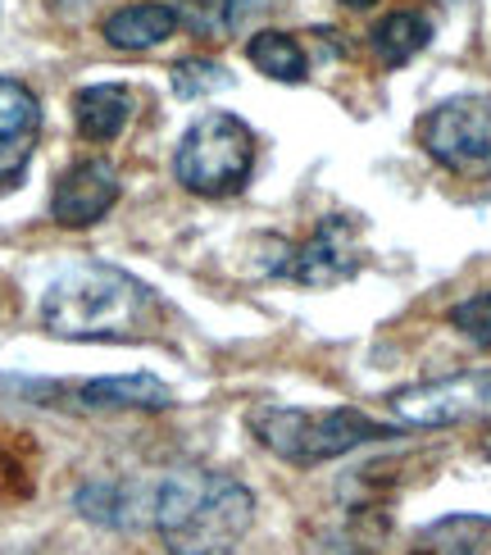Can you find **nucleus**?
Masks as SVG:
<instances>
[{"instance_id": "1", "label": "nucleus", "mask_w": 491, "mask_h": 555, "mask_svg": "<svg viewBox=\"0 0 491 555\" xmlns=\"http://www.w3.org/2000/svg\"><path fill=\"white\" fill-rule=\"evenodd\" d=\"M255 519L246 482L219 469H173L155 488L151 524L169 555H232Z\"/></svg>"}, {"instance_id": "2", "label": "nucleus", "mask_w": 491, "mask_h": 555, "mask_svg": "<svg viewBox=\"0 0 491 555\" xmlns=\"http://www.w3.org/2000/svg\"><path fill=\"white\" fill-rule=\"evenodd\" d=\"M155 319V292L114 264H78L60 273L41 296L46 333L64 341H132Z\"/></svg>"}, {"instance_id": "3", "label": "nucleus", "mask_w": 491, "mask_h": 555, "mask_svg": "<svg viewBox=\"0 0 491 555\" xmlns=\"http://www.w3.org/2000/svg\"><path fill=\"white\" fill-rule=\"evenodd\" d=\"M246 424L255 433V442L264 451H273L287 465H327L337 455H350L356 447L383 442V437H396V428L369 420L364 410H300V405H255L246 414Z\"/></svg>"}, {"instance_id": "4", "label": "nucleus", "mask_w": 491, "mask_h": 555, "mask_svg": "<svg viewBox=\"0 0 491 555\" xmlns=\"http://www.w3.org/2000/svg\"><path fill=\"white\" fill-rule=\"evenodd\" d=\"M255 165V132L237 114H205L182 132L173 151V178L196 196H232L246 188Z\"/></svg>"}, {"instance_id": "5", "label": "nucleus", "mask_w": 491, "mask_h": 555, "mask_svg": "<svg viewBox=\"0 0 491 555\" xmlns=\"http://www.w3.org/2000/svg\"><path fill=\"white\" fill-rule=\"evenodd\" d=\"M418 142L441 169L460 178H491V96H451L424 124Z\"/></svg>"}, {"instance_id": "6", "label": "nucleus", "mask_w": 491, "mask_h": 555, "mask_svg": "<svg viewBox=\"0 0 491 555\" xmlns=\"http://www.w3.org/2000/svg\"><path fill=\"white\" fill-rule=\"evenodd\" d=\"M391 410L410 428H451L469 420H491V369H469V374L405 387L391 397Z\"/></svg>"}, {"instance_id": "7", "label": "nucleus", "mask_w": 491, "mask_h": 555, "mask_svg": "<svg viewBox=\"0 0 491 555\" xmlns=\"http://www.w3.org/2000/svg\"><path fill=\"white\" fill-rule=\"evenodd\" d=\"M364 264V250H360V237H356V223L333 215L319 223V233L306 242V246H287V260H283V273L296 278L300 287H341L350 278L360 273Z\"/></svg>"}, {"instance_id": "8", "label": "nucleus", "mask_w": 491, "mask_h": 555, "mask_svg": "<svg viewBox=\"0 0 491 555\" xmlns=\"http://www.w3.org/2000/svg\"><path fill=\"white\" fill-rule=\"evenodd\" d=\"M114 201H119V169L109 159H78L55 182L51 215L64 228H91L114 210Z\"/></svg>"}, {"instance_id": "9", "label": "nucleus", "mask_w": 491, "mask_h": 555, "mask_svg": "<svg viewBox=\"0 0 491 555\" xmlns=\"http://www.w3.org/2000/svg\"><path fill=\"white\" fill-rule=\"evenodd\" d=\"M41 132V105L23 82L0 78V178H18Z\"/></svg>"}, {"instance_id": "10", "label": "nucleus", "mask_w": 491, "mask_h": 555, "mask_svg": "<svg viewBox=\"0 0 491 555\" xmlns=\"http://www.w3.org/2000/svg\"><path fill=\"white\" fill-rule=\"evenodd\" d=\"M74 397L87 410H169L178 397L169 383H159L151 374H124V378H91L82 383Z\"/></svg>"}, {"instance_id": "11", "label": "nucleus", "mask_w": 491, "mask_h": 555, "mask_svg": "<svg viewBox=\"0 0 491 555\" xmlns=\"http://www.w3.org/2000/svg\"><path fill=\"white\" fill-rule=\"evenodd\" d=\"M128 114H132V96L119 82H91L74 96V119L87 142H114L128 128Z\"/></svg>"}, {"instance_id": "12", "label": "nucleus", "mask_w": 491, "mask_h": 555, "mask_svg": "<svg viewBox=\"0 0 491 555\" xmlns=\"http://www.w3.org/2000/svg\"><path fill=\"white\" fill-rule=\"evenodd\" d=\"M178 33V10L169 5H124L105 18V41L114 51H155Z\"/></svg>"}, {"instance_id": "13", "label": "nucleus", "mask_w": 491, "mask_h": 555, "mask_svg": "<svg viewBox=\"0 0 491 555\" xmlns=\"http://www.w3.org/2000/svg\"><path fill=\"white\" fill-rule=\"evenodd\" d=\"M410 555H491V515H447L414 538Z\"/></svg>"}, {"instance_id": "14", "label": "nucleus", "mask_w": 491, "mask_h": 555, "mask_svg": "<svg viewBox=\"0 0 491 555\" xmlns=\"http://www.w3.org/2000/svg\"><path fill=\"white\" fill-rule=\"evenodd\" d=\"M428 41H432V23L414 10H396V14L378 18V28L369 33L373 55H378V64H387V68L410 64Z\"/></svg>"}, {"instance_id": "15", "label": "nucleus", "mask_w": 491, "mask_h": 555, "mask_svg": "<svg viewBox=\"0 0 491 555\" xmlns=\"http://www.w3.org/2000/svg\"><path fill=\"white\" fill-rule=\"evenodd\" d=\"M246 55L273 82H306V74H310L306 51H300V41L287 37V33H255L250 46H246Z\"/></svg>"}, {"instance_id": "16", "label": "nucleus", "mask_w": 491, "mask_h": 555, "mask_svg": "<svg viewBox=\"0 0 491 555\" xmlns=\"http://www.w3.org/2000/svg\"><path fill=\"white\" fill-rule=\"evenodd\" d=\"M78 511L91 524H105V528H132V488L124 482H91V488L78 492Z\"/></svg>"}, {"instance_id": "17", "label": "nucleus", "mask_w": 491, "mask_h": 555, "mask_svg": "<svg viewBox=\"0 0 491 555\" xmlns=\"http://www.w3.org/2000/svg\"><path fill=\"white\" fill-rule=\"evenodd\" d=\"M169 82H173V96L196 101V96H209V91L232 87V74H228L219 60H178Z\"/></svg>"}, {"instance_id": "18", "label": "nucleus", "mask_w": 491, "mask_h": 555, "mask_svg": "<svg viewBox=\"0 0 491 555\" xmlns=\"http://www.w3.org/2000/svg\"><path fill=\"white\" fill-rule=\"evenodd\" d=\"M451 323L469 337L474 346H482V351H491V292H478L469 300H460V306L451 310Z\"/></svg>"}, {"instance_id": "19", "label": "nucleus", "mask_w": 491, "mask_h": 555, "mask_svg": "<svg viewBox=\"0 0 491 555\" xmlns=\"http://www.w3.org/2000/svg\"><path fill=\"white\" fill-rule=\"evenodd\" d=\"M273 5V0H223V23L232 33H242L250 18H260L264 10Z\"/></svg>"}, {"instance_id": "20", "label": "nucleus", "mask_w": 491, "mask_h": 555, "mask_svg": "<svg viewBox=\"0 0 491 555\" xmlns=\"http://www.w3.org/2000/svg\"><path fill=\"white\" fill-rule=\"evenodd\" d=\"M341 5H350V10H369V5H378V0H341Z\"/></svg>"}, {"instance_id": "21", "label": "nucleus", "mask_w": 491, "mask_h": 555, "mask_svg": "<svg viewBox=\"0 0 491 555\" xmlns=\"http://www.w3.org/2000/svg\"><path fill=\"white\" fill-rule=\"evenodd\" d=\"M482 455H487V460H491V433H487V437H482Z\"/></svg>"}]
</instances>
